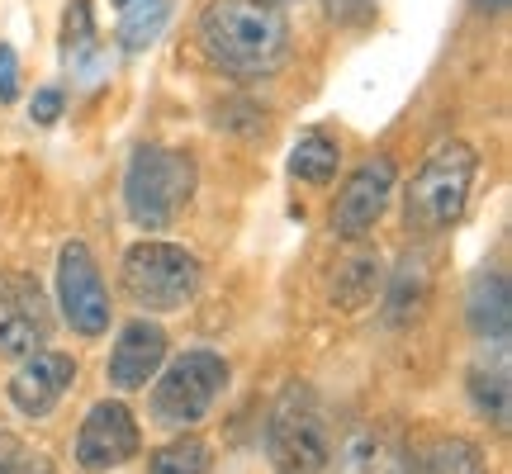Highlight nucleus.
Wrapping results in <instances>:
<instances>
[{"mask_svg":"<svg viewBox=\"0 0 512 474\" xmlns=\"http://www.w3.org/2000/svg\"><path fill=\"white\" fill-rule=\"evenodd\" d=\"M475 10H484V15H498V10H508V0H475Z\"/></svg>","mask_w":512,"mask_h":474,"instance_id":"27","label":"nucleus"},{"mask_svg":"<svg viewBox=\"0 0 512 474\" xmlns=\"http://www.w3.org/2000/svg\"><path fill=\"white\" fill-rule=\"evenodd\" d=\"M223 389H228V361L219 351H185L166 365V375L152 389V413L162 427H195L209 418Z\"/></svg>","mask_w":512,"mask_h":474,"instance_id":"6","label":"nucleus"},{"mask_svg":"<svg viewBox=\"0 0 512 474\" xmlns=\"http://www.w3.org/2000/svg\"><path fill=\"white\" fill-rule=\"evenodd\" d=\"M275 5H285V0H275Z\"/></svg>","mask_w":512,"mask_h":474,"instance_id":"29","label":"nucleus"},{"mask_svg":"<svg viewBox=\"0 0 512 474\" xmlns=\"http://www.w3.org/2000/svg\"><path fill=\"white\" fill-rule=\"evenodd\" d=\"M76 380V361L67 351H43L38 347L34 356H24L19 370L10 375V403H15L24 418H48L62 394L72 389Z\"/></svg>","mask_w":512,"mask_h":474,"instance_id":"11","label":"nucleus"},{"mask_svg":"<svg viewBox=\"0 0 512 474\" xmlns=\"http://www.w3.org/2000/svg\"><path fill=\"white\" fill-rule=\"evenodd\" d=\"M375 290H380V256L370 252L347 256L332 275V304L337 309H361V304L375 299Z\"/></svg>","mask_w":512,"mask_h":474,"instance_id":"16","label":"nucleus"},{"mask_svg":"<svg viewBox=\"0 0 512 474\" xmlns=\"http://www.w3.org/2000/svg\"><path fill=\"white\" fill-rule=\"evenodd\" d=\"M53 337V309L34 275H0V356L24 361Z\"/></svg>","mask_w":512,"mask_h":474,"instance_id":"9","label":"nucleus"},{"mask_svg":"<svg viewBox=\"0 0 512 474\" xmlns=\"http://www.w3.org/2000/svg\"><path fill=\"white\" fill-rule=\"evenodd\" d=\"M166 332L147 318H133L110 351V384L114 389H143L152 375H162Z\"/></svg>","mask_w":512,"mask_h":474,"instance_id":"12","label":"nucleus"},{"mask_svg":"<svg viewBox=\"0 0 512 474\" xmlns=\"http://www.w3.org/2000/svg\"><path fill=\"white\" fill-rule=\"evenodd\" d=\"M418 474H489V465H484V456H479L470 441L451 437V441H441L437 451L422 460Z\"/></svg>","mask_w":512,"mask_h":474,"instance_id":"20","label":"nucleus"},{"mask_svg":"<svg viewBox=\"0 0 512 474\" xmlns=\"http://www.w3.org/2000/svg\"><path fill=\"white\" fill-rule=\"evenodd\" d=\"M110 5H119V10H124V5H133V0H110Z\"/></svg>","mask_w":512,"mask_h":474,"instance_id":"28","label":"nucleus"},{"mask_svg":"<svg viewBox=\"0 0 512 474\" xmlns=\"http://www.w3.org/2000/svg\"><path fill=\"white\" fill-rule=\"evenodd\" d=\"M200 43L219 72L261 81L290 53V19L275 0H209L200 15Z\"/></svg>","mask_w":512,"mask_h":474,"instance_id":"1","label":"nucleus"},{"mask_svg":"<svg viewBox=\"0 0 512 474\" xmlns=\"http://www.w3.org/2000/svg\"><path fill=\"white\" fill-rule=\"evenodd\" d=\"M138 451H143V432H138L133 413L119 399L95 403L91 413H86V422H81V432H76V465L91 474L119 470Z\"/></svg>","mask_w":512,"mask_h":474,"instance_id":"10","label":"nucleus"},{"mask_svg":"<svg viewBox=\"0 0 512 474\" xmlns=\"http://www.w3.org/2000/svg\"><path fill=\"white\" fill-rule=\"evenodd\" d=\"M465 323L479 342L489 347H508L512 328V299H508V275L503 271H479L470 280V299H465Z\"/></svg>","mask_w":512,"mask_h":474,"instance_id":"13","label":"nucleus"},{"mask_svg":"<svg viewBox=\"0 0 512 474\" xmlns=\"http://www.w3.org/2000/svg\"><path fill=\"white\" fill-rule=\"evenodd\" d=\"M394 185H399V166L394 157H366V162L356 166L342 185V195L332 204V233L347 237V242H361L370 237V228L380 223V214L389 209V195H394Z\"/></svg>","mask_w":512,"mask_h":474,"instance_id":"8","label":"nucleus"},{"mask_svg":"<svg viewBox=\"0 0 512 474\" xmlns=\"http://www.w3.org/2000/svg\"><path fill=\"white\" fill-rule=\"evenodd\" d=\"M361 474H418V460L413 451L394 437H380L366 446V456H361Z\"/></svg>","mask_w":512,"mask_h":474,"instance_id":"21","label":"nucleus"},{"mask_svg":"<svg viewBox=\"0 0 512 474\" xmlns=\"http://www.w3.org/2000/svg\"><path fill=\"white\" fill-rule=\"evenodd\" d=\"M375 10H380V0H323V15L342 29H366Z\"/></svg>","mask_w":512,"mask_h":474,"instance_id":"23","label":"nucleus"},{"mask_svg":"<svg viewBox=\"0 0 512 474\" xmlns=\"http://www.w3.org/2000/svg\"><path fill=\"white\" fill-rule=\"evenodd\" d=\"M57 299H62V318L72 323L76 337H100L110 328V290H105L86 242H67L57 256Z\"/></svg>","mask_w":512,"mask_h":474,"instance_id":"7","label":"nucleus"},{"mask_svg":"<svg viewBox=\"0 0 512 474\" xmlns=\"http://www.w3.org/2000/svg\"><path fill=\"white\" fill-rule=\"evenodd\" d=\"M470 399H475L484 422L508 427V365H475L470 370Z\"/></svg>","mask_w":512,"mask_h":474,"instance_id":"17","label":"nucleus"},{"mask_svg":"<svg viewBox=\"0 0 512 474\" xmlns=\"http://www.w3.org/2000/svg\"><path fill=\"white\" fill-rule=\"evenodd\" d=\"M10 474H53V470H48V460H19Z\"/></svg>","mask_w":512,"mask_h":474,"instance_id":"26","label":"nucleus"},{"mask_svg":"<svg viewBox=\"0 0 512 474\" xmlns=\"http://www.w3.org/2000/svg\"><path fill=\"white\" fill-rule=\"evenodd\" d=\"M34 124H53L57 114H62V91H57V86H48V91H38L34 95Z\"/></svg>","mask_w":512,"mask_h":474,"instance_id":"25","label":"nucleus"},{"mask_svg":"<svg viewBox=\"0 0 512 474\" xmlns=\"http://www.w3.org/2000/svg\"><path fill=\"white\" fill-rule=\"evenodd\" d=\"M427 299H432V266H427L422 252H408L394 266V280H389V294H384V318L394 328H403L427 309Z\"/></svg>","mask_w":512,"mask_h":474,"instance_id":"14","label":"nucleus"},{"mask_svg":"<svg viewBox=\"0 0 512 474\" xmlns=\"http://www.w3.org/2000/svg\"><path fill=\"white\" fill-rule=\"evenodd\" d=\"M266 456L275 474H323L332 456L328 418L309 384H285L266 418Z\"/></svg>","mask_w":512,"mask_h":474,"instance_id":"4","label":"nucleus"},{"mask_svg":"<svg viewBox=\"0 0 512 474\" xmlns=\"http://www.w3.org/2000/svg\"><path fill=\"white\" fill-rule=\"evenodd\" d=\"M209 465H214L209 446H204L200 437H181L152 456L147 474H209Z\"/></svg>","mask_w":512,"mask_h":474,"instance_id":"19","label":"nucleus"},{"mask_svg":"<svg viewBox=\"0 0 512 474\" xmlns=\"http://www.w3.org/2000/svg\"><path fill=\"white\" fill-rule=\"evenodd\" d=\"M19 100V57L10 43H0V105Z\"/></svg>","mask_w":512,"mask_h":474,"instance_id":"24","label":"nucleus"},{"mask_svg":"<svg viewBox=\"0 0 512 474\" xmlns=\"http://www.w3.org/2000/svg\"><path fill=\"white\" fill-rule=\"evenodd\" d=\"M200 290V256L176 242H133L124 252V294L147 313L185 309Z\"/></svg>","mask_w":512,"mask_h":474,"instance_id":"5","label":"nucleus"},{"mask_svg":"<svg viewBox=\"0 0 512 474\" xmlns=\"http://www.w3.org/2000/svg\"><path fill=\"white\" fill-rule=\"evenodd\" d=\"M171 0H133L124 5V24H119V43L128 53H143L147 43H157V34L166 29Z\"/></svg>","mask_w":512,"mask_h":474,"instance_id":"18","label":"nucleus"},{"mask_svg":"<svg viewBox=\"0 0 512 474\" xmlns=\"http://www.w3.org/2000/svg\"><path fill=\"white\" fill-rule=\"evenodd\" d=\"M337 162H342L337 138L323 133V128H309L290 152V176L294 181H304V185H328L332 176H337Z\"/></svg>","mask_w":512,"mask_h":474,"instance_id":"15","label":"nucleus"},{"mask_svg":"<svg viewBox=\"0 0 512 474\" xmlns=\"http://www.w3.org/2000/svg\"><path fill=\"white\" fill-rule=\"evenodd\" d=\"M195 195V157L176 152L162 143L133 147L124 171V204L128 219L138 223L143 233H162L181 219V209Z\"/></svg>","mask_w":512,"mask_h":474,"instance_id":"3","label":"nucleus"},{"mask_svg":"<svg viewBox=\"0 0 512 474\" xmlns=\"http://www.w3.org/2000/svg\"><path fill=\"white\" fill-rule=\"evenodd\" d=\"M479 176V152L470 143H451L432 147V157L413 171L408 181V195H403V219L413 233H446L456 228L465 204H470V190H475Z\"/></svg>","mask_w":512,"mask_h":474,"instance_id":"2","label":"nucleus"},{"mask_svg":"<svg viewBox=\"0 0 512 474\" xmlns=\"http://www.w3.org/2000/svg\"><path fill=\"white\" fill-rule=\"evenodd\" d=\"M62 48H67L72 62H91L95 57V24H91V5H86V0H72V5H67Z\"/></svg>","mask_w":512,"mask_h":474,"instance_id":"22","label":"nucleus"}]
</instances>
